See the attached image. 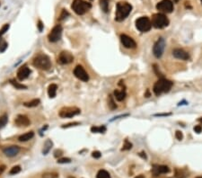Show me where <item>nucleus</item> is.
I'll return each instance as SVG.
<instances>
[{"mask_svg":"<svg viewBox=\"0 0 202 178\" xmlns=\"http://www.w3.org/2000/svg\"><path fill=\"white\" fill-rule=\"evenodd\" d=\"M132 10V6L127 2H120L117 4V10L115 15V20L121 22L125 20Z\"/></svg>","mask_w":202,"mask_h":178,"instance_id":"f257e3e1","label":"nucleus"},{"mask_svg":"<svg viewBox=\"0 0 202 178\" xmlns=\"http://www.w3.org/2000/svg\"><path fill=\"white\" fill-rule=\"evenodd\" d=\"M173 85V84L172 81L165 78H161L154 85V88H153L154 93L156 96H160V94L163 93H168L171 90Z\"/></svg>","mask_w":202,"mask_h":178,"instance_id":"f03ea898","label":"nucleus"},{"mask_svg":"<svg viewBox=\"0 0 202 178\" xmlns=\"http://www.w3.org/2000/svg\"><path fill=\"white\" fill-rule=\"evenodd\" d=\"M33 66L42 70H48L51 68V61L47 55L39 54L33 58Z\"/></svg>","mask_w":202,"mask_h":178,"instance_id":"7ed1b4c3","label":"nucleus"},{"mask_svg":"<svg viewBox=\"0 0 202 178\" xmlns=\"http://www.w3.org/2000/svg\"><path fill=\"white\" fill-rule=\"evenodd\" d=\"M71 7H72V9L76 15H85L86 12H88L91 9L92 5L85 1V0H74Z\"/></svg>","mask_w":202,"mask_h":178,"instance_id":"20e7f679","label":"nucleus"},{"mask_svg":"<svg viewBox=\"0 0 202 178\" xmlns=\"http://www.w3.org/2000/svg\"><path fill=\"white\" fill-rule=\"evenodd\" d=\"M152 25L156 29H162L169 25V20L163 14H156L152 16Z\"/></svg>","mask_w":202,"mask_h":178,"instance_id":"39448f33","label":"nucleus"},{"mask_svg":"<svg viewBox=\"0 0 202 178\" xmlns=\"http://www.w3.org/2000/svg\"><path fill=\"white\" fill-rule=\"evenodd\" d=\"M136 27L138 31L142 32H147L150 31L152 27V23L149 20V18L146 16H142L136 21Z\"/></svg>","mask_w":202,"mask_h":178,"instance_id":"423d86ee","label":"nucleus"},{"mask_svg":"<svg viewBox=\"0 0 202 178\" xmlns=\"http://www.w3.org/2000/svg\"><path fill=\"white\" fill-rule=\"evenodd\" d=\"M62 35V26L60 25H57L53 27L50 32L48 35V39L50 42H57L61 39Z\"/></svg>","mask_w":202,"mask_h":178,"instance_id":"0eeeda50","label":"nucleus"},{"mask_svg":"<svg viewBox=\"0 0 202 178\" xmlns=\"http://www.w3.org/2000/svg\"><path fill=\"white\" fill-rule=\"evenodd\" d=\"M80 113L81 111L77 107H64L60 110L58 115L61 118H71L78 115Z\"/></svg>","mask_w":202,"mask_h":178,"instance_id":"6e6552de","label":"nucleus"},{"mask_svg":"<svg viewBox=\"0 0 202 178\" xmlns=\"http://www.w3.org/2000/svg\"><path fill=\"white\" fill-rule=\"evenodd\" d=\"M164 48H165V41L163 38H160L156 43H154L153 47V53L154 57L157 58H161L163 56Z\"/></svg>","mask_w":202,"mask_h":178,"instance_id":"1a4fd4ad","label":"nucleus"},{"mask_svg":"<svg viewBox=\"0 0 202 178\" xmlns=\"http://www.w3.org/2000/svg\"><path fill=\"white\" fill-rule=\"evenodd\" d=\"M156 8L163 13H172L173 10V4L171 0H162L156 5Z\"/></svg>","mask_w":202,"mask_h":178,"instance_id":"9d476101","label":"nucleus"},{"mask_svg":"<svg viewBox=\"0 0 202 178\" xmlns=\"http://www.w3.org/2000/svg\"><path fill=\"white\" fill-rule=\"evenodd\" d=\"M74 75L76 77H77L79 80H82L84 82H87L89 80V75L85 70V68L82 66H76L74 69Z\"/></svg>","mask_w":202,"mask_h":178,"instance_id":"9b49d317","label":"nucleus"},{"mask_svg":"<svg viewBox=\"0 0 202 178\" xmlns=\"http://www.w3.org/2000/svg\"><path fill=\"white\" fill-rule=\"evenodd\" d=\"M74 61V57L68 51H62L60 52L58 58V62L61 65H67L69 64Z\"/></svg>","mask_w":202,"mask_h":178,"instance_id":"f8f14e48","label":"nucleus"},{"mask_svg":"<svg viewBox=\"0 0 202 178\" xmlns=\"http://www.w3.org/2000/svg\"><path fill=\"white\" fill-rule=\"evenodd\" d=\"M121 43L123 44V46L127 49H134L137 46L136 42L131 37L128 36V35H126V34L121 35Z\"/></svg>","mask_w":202,"mask_h":178,"instance_id":"ddd939ff","label":"nucleus"},{"mask_svg":"<svg viewBox=\"0 0 202 178\" xmlns=\"http://www.w3.org/2000/svg\"><path fill=\"white\" fill-rule=\"evenodd\" d=\"M15 123L18 127H27L30 125L31 122L27 116L20 114V115H17V117L15 118Z\"/></svg>","mask_w":202,"mask_h":178,"instance_id":"4468645a","label":"nucleus"},{"mask_svg":"<svg viewBox=\"0 0 202 178\" xmlns=\"http://www.w3.org/2000/svg\"><path fill=\"white\" fill-rule=\"evenodd\" d=\"M169 172H170V169L168 167H166V165H154L153 168H152V174L156 176L162 174H167Z\"/></svg>","mask_w":202,"mask_h":178,"instance_id":"2eb2a0df","label":"nucleus"},{"mask_svg":"<svg viewBox=\"0 0 202 178\" xmlns=\"http://www.w3.org/2000/svg\"><path fill=\"white\" fill-rule=\"evenodd\" d=\"M20 151V148L18 146H8L3 149L4 154L6 157L12 158V157H15Z\"/></svg>","mask_w":202,"mask_h":178,"instance_id":"dca6fc26","label":"nucleus"},{"mask_svg":"<svg viewBox=\"0 0 202 178\" xmlns=\"http://www.w3.org/2000/svg\"><path fill=\"white\" fill-rule=\"evenodd\" d=\"M30 74H31V69L28 67H26V66L22 67L17 71V78L19 80L22 81V80L26 79L30 76Z\"/></svg>","mask_w":202,"mask_h":178,"instance_id":"f3484780","label":"nucleus"},{"mask_svg":"<svg viewBox=\"0 0 202 178\" xmlns=\"http://www.w3.org/2000/svg\"><path fill=\"white\" fill-rule=\"evenodd\" d=\"M173 55L174 58H178V59H182V61H188L189 58V55L188 52H186L185 51L182 50V49H175L173 51Z\"/></svg>","mask_w":202,"mask_h":178,"instance_id":"a211bd4d","label":"nucleus"},{"mask_svg":"<svg viewBox=\"0 0 202 178\" xmlns=\"http://www.w3.org/2000/svg\"><path fill=\"white\" fill-rule=\"evenodd\" d=\"M114 96L118 101H123L126 98V92L125 90H115L114 91Z\"/></svg>","mask_w":202,"mask_h":178,"instance_id":"6ab92c4d","label":"nucleus"},{"mask_svg":"<svg viewBox=\"0 0 202 178\" xmlns=\"http://www.w3.org/2000/svg\"><path fill=\"white\" fill-rule=\"evenodd\" d=\"M33 137H34V132H27V133H25V134L21 135V136L18 138V139H19V141H21V142H25V141H28V140L32 139Z\"/></svg>","mask_w":202,"mask_h":178,"instance_id":"aec40b11","label":"nucleus"},{"mask_svg":"<svg viewBox=\"0 0 202 178\" xmlns=\"http://www.w3.org/2000/svg\"><path fill=\"white\" fill-rule=\"evenodd\" d=\"M52 145H53V143H52V141L50 139H47L45 141L44 147H43V149H42V154H43V155H47V154L50 152V150L52 148Z\"/></svg>","mask_w":202,"mask_h":178,"instance_id":"412c9836","label":"nucleus"},{"mask_svg":"<svg viewBox=\"0 0 202 178\" xmlns=\"http://www.w3.org/2000/svg\"><path fill=\"white\" fill-rule=\"evenodd\" d=\"M57 89H58V87L57 85L55 84H51L50 85L49 88H48V94H49V96L50 98H54L56 96V94H57Z\"/></svg>","mask_w":202,"mask_h":178,"instance_id":"4be33fe9","label":"nucleus"},{"mask_svg":"<svg viewBox=\"0 0 202 178\" xmlns=\"http://www.w3.org/2000/svg\"><path fill=\"white\" fill-rule=\"evenodd\" d=\"M109 3L110 0H100V6L104 13L109 12Z\"/></svg>","mask_w":202,"mask_h":178,"instance_id":"5701e85b","label":"nucleus"},{"mask_svg":"<svg viewBox=\"0 0 202 178\" xmlns=\"http://www.w3.org/2000/svg\"><path fill=\"white\" fill-rule=\"evenodd\" d=\"M91 132L93 133H103L106 132V127L105 126H93L91 128Z\"/></svg>","mask_w":202,"mask_h":178,"instance_id":"b1692460","label":"nucleus"},{"mask_svg":"<svg viewBox=\"0 0 202 178\" xmlns=\"http://www.w3.org/2000/svg\"><path fill=\"white\" fill-rule=\"evenodd\" d=\"M40 104V100L39 99H33L29 102H25L23 103V105L26 106V107H36Z\"/></svg>","mask_w":202,"mask_h":178,"instance_id":"393cba45","label":"nucleus"},{"mask_svg":"<svg viewBox=\"0 0 202 178\" xmlns=\"http://www.w3.org/2000/svg\"><path fill=\"white\" fill-rule=\"evenodd\" d=\"M10 83H11V84L13 85L16 89H26V88H27L26 86L22 85V84H20L19 82L15 81V79H11V80H10Z\"/></svg>","mask_w":202,"mask_h":178,"instance_id":"a878e982","label":"nucleus"},{"mask_svg":"<svg viewBox=\"0 0 202 178\" xmlns=\"http://www.w3.org/2000/svg\"><path fill=\"white\" fill-rule=\"evenodd\" d=\"M96 178H111V175H110L109 172H107L106 170L102 169L97 173Z\"/></svg>","mask_w":202,"mask_h":178,"instance_id":"bb28decb","label":"nucleus"},{"mask_svg":"<svg viewBox=\"0 0 202 178\" xmlns=\"http://www.w3.org/2000/svg\"><path fill=\"white\" fill-rule=\"evenodd\" d=\"M7 122H8V118H7L6 114H4L2 116H0V129H1L2 128H4L6 125Z\"/></svg>","mask_w":202,"mask_h":178,"instance_id":"cd10ccee","label":"nucleus"},{"mask_svg":"<svg viewBox=\"0 0 202 178\" xmlns=\"http://www.w3.org/2000/svg\"><path fill=\"white\" fill-rule=\"evenodd\" d=\"M58 174L56 172H47L42 174V178H58Z\"/></svg>","mask_w":202,"mask_h":178,"instance_id":"c85d7f7f","label":"nucleus"},{"mask_svg":"<svg viewBox=\"0 0 202 178\" xmlns=\"http://www.w3.org/2000/svg\"><path fill=\"white\" fill-rule=\"evenodd\" d=\"M7 42L4 39H0V52H4L7 49Z\"/></svg>","mask_w":202,"mask_h":178,"instance_id":"c756f323","label":"nucleus"},{"mask_svg":"<svg viewBox=\"0 0 202 178\" xmlns=\"http://www.w3.org/2000/svg\"><path fill=\"white\" fill-rule=\"evenodd\" d=\"M20 172H21V167H19V165H15V167H12V169L10 170L9 174H18Z\"/></svg>","mask_w":202,"mask_h":178,"instance_id":"7c9ffc66","label":"nucleus"},{"mask_svg":"<svg viewBox=\"0 0 202 178\" xmlns=\"http://www.w3.org/2000/svg\"><path fill=\"white\" fill-rule=\"evenodd\" d=\"M9 27H10V25H8V23H6V25H5L1 29H0V38H1V37L3 36V35L8 31Z\"/></svg>","mask_w":202,"mask_h":178,"instance_id":"2f4dec72","label":"nucleus"},{"mask_svg":"<svg viewBox=\"0 0 202 178\" xmlns=\"http://www.w3.org/2000/svg\"><path fill=\"white\" fill-rule=\"evenodd\" d=\"M109 107H110L112 110H114V109L117 108V105H116V103H114V101H113L112 96H109Z\"/></svg>","mask_w":202,"mask_h":178,"instance_id":"473e14b6","label":"nucleus"},{"mask_svg":"<svg viewBox=\"0 0 202 178\" xmlns=\"http://www.w3.org/2000/svg\"><path fill=\"white\" fill-rule=\"evenodd\" d=\"M69 15V13L67 11V10H65V9H63L62 10V12H61V14H60V15H59V21H62V20H64V19H66L67 16Z\"/></svg>","mask_w":202,"mask_h":178,"instance_id":"72a5a7b5","label":"nucleus"},{"mask_svg":"<svg viewBox=\"0 0 202 178\" xmlns=\"http://www.w3.org/2000/svg\"><path fill=\"white\" fill-rule=\"evenodd\" d=\"M131 148H132V144L130 143V142H129L128 139H126L125 142H124V145H123L122 150H128V149H130Z\"/></svg>","mask_w":202,"mask_h":178,"instance_id":"f704fd0d","label":"nucleus"},{"mask_svg":"<svg viewBox=\"0 0 202 178\" xmlns=\"http://www.w3.org/2000/svg\"><path fill=\"white\" fill-rule=\"evenodd\" d=\"M57 162L58 164H68L71 162V159L68 158H58Z\"/></svg>","mask_w":202,"mask_h":178,"instance_id":"c9c22d12","label":"nucleus"},{"mask_svg":"<svg viewBox=\"0 0 202 178\" xmlns=\"http://www.w3.org/2000/svg\"><path fill=\"white\" fill-rule=\"evenodd\" d=\"M176 176L178 178H184L186 176V173H184L182 170H178L176 169Z\"/></svg>","mask_w":202,"mask_h":178,"instance_id":"e433bc0d","label":"nucleus"},{"mask_svg":"<svg viewBox=\"0 0 202 178\" xmlns=\"http://www.w3.org/2000/svg\"><path fill=\"white\" fill-rule=\"evenodd\" d=\"M175 138L178 140H182L183 139V135H182V133L180 132V130H177V132H175Z\"/></svg>","mask_w":202,"mask_h":178,"instance_id":"4c0bfd02","label":"nucleus"},{"mask_svg":"<svg viewBox=\"0 0 202 178\" xmlns=\"http://www.w3.org/2000/svg\"><path fill=\"white\" fill-rule=\"evenodd\" d=\"M92 156H93V158H100L102 157V153H101L100 151H93V152L92 153Z\"/></svg>","mask_w":202,"mask_h":178,"instance_id":"58836bf2","label":"nucleus"},{"mask_svg":"<svg viewBox=\"0 0 202 178\" xmlns=\"http://www.w3.org/2000/svg\"><path fill=\"white\" fill-rule=\"evenodd\" d=\"M80 123L79 122H71V123H68V124H65L62 126V128H69V127H72V126H76V125H79Z\"/></svg>","mask_w":202,"mask_h":178,"instance_id":"ea45409f","label":"nucleus"},{"mask_svg":"<svg viewBox=\"0 0 202 178\" xmlns=\"http://www.w3.org/2000/svg\"><path fill=\"white\" fill-rule=\"evenodd\" d=\"M63 154V152H62V150H60V149H57L55 152H54V156H55V158H58V157H60L61 155Z\"/></svg>","mask_w":202,"mask_h":178,"instance_id":"a19ab883","label":"nucleus"},{"mask_svg":"<svg viewBox=\"0 0 202 178\" xmlns=\"http://www.w3.org/2000/svg\"><path fill=\"white\" fill-rule=\"evenodd\" d=\"M37 26H38L39 31H40V32H42L44 25H43V23H42V22H41V20H39V21H38V25H37Z\"/></svg>","mask_w":202,"mask_h":178,"instance_id":"79ce46f5","label":"nucleus"},{"mask_svg":"<svg viewBox=\"0 0 202 178\" xmlns=\"http://www.w3.org/2000/svg\"><path fill=\"white\" fill-rule=\"evenodd\" d=\"M194 130H195V132H197V133H200L201 130H202V127L200 125H197V126L194 127Z\"/></svg>","mask_w":202,"mask_h":178,"instance_id":"37998d69","label":"nucleus"},{"mask_svg":"<svg viewBox=\"0 0 202 178\" xmlns=\"http://www.w3.org/2000/svg\"><path fill=\"white\" fill-rule=\"evenodd\" d=\"M5 170H6V165H0V174H1Z\"/></svg>","mask_w":202,"mask_h":178,"instance_id":"c03bdc74","label":"nucleus"},{"mask_svg":"<svg viewBox=\"0 0 202 178\" xmlns=\"http://www.w3.org/2000/svg\"><path fill=\"white\" fill-rule=\"evenodd\" d=\"M171 115V113H161V114H156V116H168Z\"/></svg>","mask_w":202,"mask_h":178,"instance_id":"a18cd8bd","label":"nucleus"},{"mask_svg":"<svg viewBox=\"0 0 202 178\" xmlns=\"http://www.w3.org/2000/svg\"><path fill=\"white\" fill-rule=\"evenodd\" d=\"M135 178H145V176H144L143 174H139V175H137V176H136Z\"/></svg>","mask_w":202,"mask_h":178,"instance_id":"49530a36","label":"nucleus"},{"mask_svg":"<svg viewBox=\"0 0 202 178\" xmlns=\"http://www.w3.org/2000/svg\"><path fill=\"white\" fill-rule=\"evenodd\" d=\"M173 1H174L175 3H178V2H179V1H180V0H173Z\"/></svg>","mask_w":202,"mask_h":178,"instance_id":"de8ad7c7","label":"nucleus"},{"mask_svg":"<svg viewBox=\"0 0 202 178\" xmlns=\"http://www.w3.org/2000/svg\"><path fill=\"white\" fill-rule=\"evenodd\" d=\"M198 121H199V122H202V118H201V119H198Z\"/></svg>","mask_w":202,"mask_h":178,"instance_id":"09e8293b","label":"nucleus"},{"mask_svg":"<svg viewBox=\"0 0 202 178\" xmlns=\"http://www.w3.org/2000/svg\"><path fill=\"white\" fill-rule=\"evenodd\" d=\"M196 178H202V176H198V177H196Z\"/></svg>","mask_w":202,"mask_h":178,"instance_id":"8fccbe9b","label":"nucleus"},{"mask_svg":"<svg viewBox=\"0 0 202 178\" xmlns=\"http://www.w3.org/2000/svg\"><path fill=\"white\" fill-rule=\"evenodd\" d=\"M68 178H75V177H72V176H70V177H68Z\"/></svg>","mask_w":202,"mask_h":178,"instance_id":"3c124183","label":"nucleus"},{"mask_svg":"<svg viewBox=\"0 0 202 178\" xmlns=\"http://www.w3.org/2000/svg\"><path fill=\"white\" fill-rule=\"evenodd\" d=\"M200 1H201V2H202V0H200Z\"/></svg>","mask_w":202,"mask_h":178,"instance_id":"603ef678","label":"nucleus"}]
</instances>
